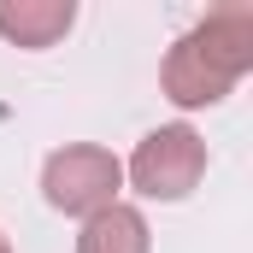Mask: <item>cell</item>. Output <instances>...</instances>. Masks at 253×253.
Masks as SVG:
<instances>
[{"mask_svg":"<svg viewBox=\"0 0 253 253\" xmlns=\"http://www.w3.org/2000/svg\"><path fill=\"white\" fill-rule=\"evenodd\" d=\"M77 24V6L71 0H0V36L12 47H53L65 30Z\"/></svg>","mask_w":253,"mask_h":253,"instance_id":"obj_4","label":"cell"},{"mask_svg":"<svg viewBox=\"0 0 253 253\" xmlns=\"http://www.w3.org/2000/svg\"><path fill=\"white\" fill-rule=\"evenodd\" d=\"M118 189H124V165L94 141H71L59 153H47V165H42V194L65 218H94V212L118 206Z\"/></svg>","mask_w":253,"mask_h":253,"instance_id":"obj_2","label":"cell"},{"mask_svg":"<svg viewBox=\"0 0 253 253\" xmlns=\"http://www.w3.org/2000/svg\"><path fill=\"white\" fill-rule=\"evenodd\" d=\"M248 71H253V6H218L189 36L171 42V53L159 65V88L171 106L200 112V106H218Z\"/></svg>","mask_w":253,"mask_h":253,"instance_id":"obj_1","label":"cell"},{"mask_svg":"<svg viewBox=\"0 0 253 253\" xmlns=\"http://www.w3.org/2000/svg\"><path fill=\"white\" fill-rule=\"evenodd\" d=\"M77 253H153V230H147L141 206H124V200H118V206L83 218Z\"/></svg>","mask_w":253,"mask_h":253,"instance_id":"obj_5","label":"cell"},{"mask_svg":"<svg viewBox=\"0 0 253 253\" xmlns=\"http://www.w3.org/2000/svg\"><path fill=\"white\" fill-rule=\"evenodd\" d=\"M0 253H12V248H6V236H0Z\"/></svg>","mask_w":253,"mask_h":253,"instance_id":"obj_6","label":"cell"},{"mask_svg":"<svg viewBox=\"0 0 253 253\" xmlns=\"http://www.w3.org/2000/svg\"><path fill=\"white\" fill-rule=\"evenodd\" d=\"M124 177L135 183L141 200H183V194H194V183L206 177V141H200V129H189V124L147 129L135 141V153H129Z\"/></svg>","mask_w":253,"mask_h":253,"instance_id":"obj_3","label":"cell"}]
</instances>
